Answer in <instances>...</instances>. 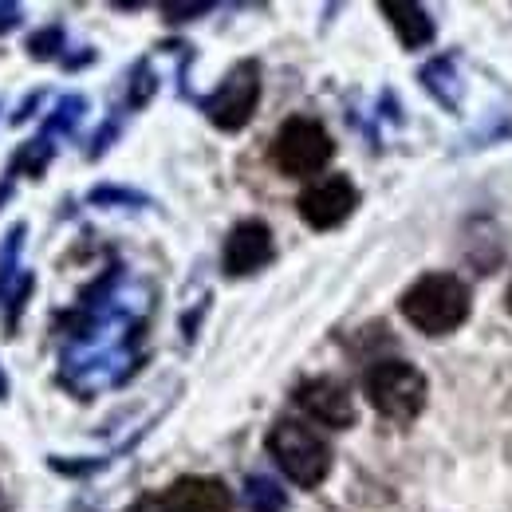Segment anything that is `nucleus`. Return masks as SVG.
Wrapping results in <instances>:
<instances>
[{"label":"nucleus","mask_w":512,"mask_h":512,"mask_svg":"<svg viewBox=\"0 0 512 512\" xmlns=\"http://www.w3.org/2000/svg\"><path fill=\"white\" fill-rule=\"evenodd\" d=\"M296 402L331 430H343L355 422V398L347 394V386H339L335 379H312L296 390Z\"/></svg>","instance_id":"obj_8"},{"label":"nucleus","mask_w":512,"mask_h":512,"mask_svg":"<svg viewBox=\"0 0 512 512\" xmlns=\"http://www.w3.org/2000/svg\"><path fill=\"white\" fill-rule=\"evenodd\" d=\"M256 103H260V67L245 60L217 83V91L201 103V111L209 115L213 127L241 130L256 115Z\"/></svg>","instance_id":"obj_5"},{"label":"nucleus","mask_w":512,"mask_h":512,"mask_svg":"<svg viewBox=\"0 0 512 512\" xmlns=\"http://www.w3.org/2000/svg\"><path fill=\"white\" fill-rule=\"evenodd\" d=\"M162 512H233V497L217 477H182L174 481L162 501Z\"/></svg>","instance_id":"obj_7"},{"label":"nucleus","mask_w":512,"mask_h":512,"mask_svg":"<svg viewBox=\"0 0 512 512\" xmlns=\"http://www.w3.org/2000/svg\"><path fill=\"white\" fill-rule=\"evenodd\" d=\"M201 12H209V4H186V8L166 4V16H201Z\"/></svg>","instance_id":"obj_12"},{"label":"nucleus","mask_w":512,"mask_h":512,"mask_svg":"<svg viewBox=\"0 0 512 512\" xmlns=\"http://www.w3.org/2000/svg\"><path fill=\"white\" fill-rule=\"evenodd\" d=\"M245 501H249L253 512H284V493H280V485L268 481V477H249Z\"/></svg>","instance_id":"obj_11"},{"label":"nucleus","mask_w":512,"mask_h":512,"mask_svg":"<svg viewBox=\"0 0 512 512\" xmlns=\"http://www.w3.org/2000/svg\"><path fill=\"white\" fill-rule=\"evenodd\" d=\"M359 205V190L351 186V178L343 174H331V178H320L312 182L308 190L300 193V217L312 225V229H335L343 225Z\"/></svg>","instance_id":"obj_6"},{"label":"nucleus","mask_w":512,"mask_h":512,"mask_svg":"<svg viewBox=\"0 0 512 512\" xmlns=\"http://www.w3.org/2000/svg\"><path fill=\"white\" fill-rule=\"evenodd\" d=\"M363 390H367L371 406L390 422H414L426 406V375L402 359L375 363L363 379Z\"/></svg>","instance_id":"obj_3"},{"label":"nucleus","mask_w":512,"mask_h":512,"mask_svg":"<svg viewBox=\"0 0 512 512\" xmlns=\"http://www.w3.org/2000/svg\"><path fill=\"white\" fill-rule=\"evenodd\" d=\"M509 312H512V288H509Z\"/></svg>","instance_id":"obj_15"},{"label":"nucleus","mask_w":512,"mask_h":512,"mask_svg":"<svg viewBox=\"0 0 512 512\" xmlns=\"http://www.w3.org/2000/svg\"><path fill=\"white\" fill-rule=\"evenodd\" d=\"M402 316L426 335H449L469 320V288L453 272H426L402 292Z\"/></svg>","instance_id":"obj_1"},{"label":"nucleus","mask_w":512,"mask_h":512,"mask_svg":"<svg viewBox=\"0 0 512 512\" xmlns=\"http://www.w3.org/2000/svg\"><path fill=\"white\" fill-rule=\"evenodd\" d=\"M268 453L276 457L284 477L296 481L300 489H316L331 473V446L312 426H304L296 418H284V422H276L268 430Z\"/></svg>","instance_id":"obj_2"},{"label":"nucleus","mask_w":512,"mask_h":512,"mask_svg":"<svg viewBox=\"0 0 512 512\" xmlns=\"http://www.w3.org/2000/svg\"><path fill=\"white\" fill-rule=\"evenodd\" d=\"M12 24H16V8L0 4V32H4V28H12Z\"/></svg>","instance_id":"obj_13"},{"label":"nucleus","mask_w":512,"mask_h":512,"mask_svg":"<svg viewBox=\"0 0 512 512\" xmlns=\"http://www.w3.org/2000/svg\"><path fill=\"white\" fill-rule=\"evenodd\" d=\"M272 260V233L264 221H241L225 241V272L229 276H253Z\"/></svg>","instance_id":"obj_9"},{"label":"nucleus","mask_w":512,"mask_h":512,"mask_svg":"<svg viewBox=\"0 0 512 512\" xmlns=\"http://www.w3.org/2000/svg\"><path fill=\"white\" fill-rule=\"evenodd\" d=\"M0 512H8V501H4V489H0Z\"/></svg>","instance_id":"obj_14"},{"label":"nucleus","mask_w":512,"mask_h":512,"mask_svg":"<svg viewBox=\"0 0 512 512\" xmlns=\"http://www.w3.org/2000/svg\"><path fill=\"white\" fill-rule=\"evenodd\" d=\"M331 154H335L331 134L316 119H304V115L288 119L280 127V134H276V142H272V162L288 178H312V174H320L323 166L331 162Z\"/></svg>","instance_id":"obj_4"},{"label":"nucleus","mask_w":512,"mask_h":512,"mask_svg":"<svg viewBox=\"0 0 512 512\" xmlns=\"http://www.w3.org/2000/svg\"><path fill=\"white\" fill-rule=\"evenodd\" d=\"M383 16L390 20V28L398 32V40L406 48H426L434 40V20L426 16L422 4H410V0H386L383 4Z\"/></svg>","instance_id":"obj_10"}]
</instances>
